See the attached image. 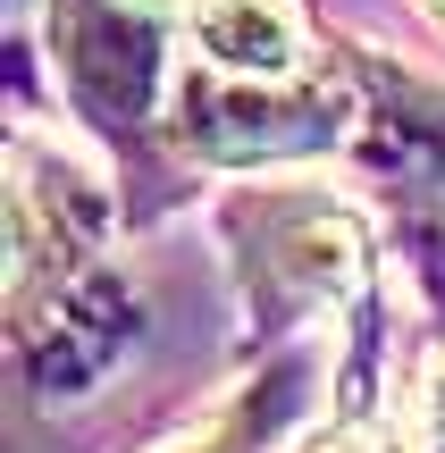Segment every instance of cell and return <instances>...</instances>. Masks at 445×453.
I'll list each match as a JSON object with an SVG mask.
<instances>
[{"mask_svg": "<svg viewBox=\"0 0 445 453\" xmlns=\"http://www.w3.org/2000/svg\"><path fill=\"white\" fill-rule=\"evenodd\" d=\"M219 235H227V269L244 286L252 327H269V336L319 319V311H345L370 277V219L336 194H311V185L227 194Z\"/></svg>", "mask_w": 445, "mask_h": 453, "instance_id": "6da1fadb", "label": "cell"}, {"mask_svg": "<svg viewBox=\"0 0 445 453\" xmlns=\"http://www.w3.org/2000/svg\"><path fill=\"white\" fill-rule=\"evenodd\" d=\"M59 26V93L84 134L118 151V168L143 185L151 151L168 143V50H177L185 9L177 0H50Z\"/></svg>", "mask_w": 445, "mask_h": 453, "instance_id": "7a4b0ae2", "label": "cell"}, {"mask_svg": "<svg viewBox=\"0 0 445 453\" xmlns=\"http://www.w3.org/2000/svg\"><path fill=\"white\" fill-rule=\"evenodd\" d=\"M185 59L244 84H303L319 76V26L303 0H185Z\"/></svg>", "mask_w": 445, "mask_h": 453, "instance_id": "3957f363", "label": "cell"}, {"mask_svg": "<svg viewBox=\"0 0 445 453\" xmlns=\"http://www.w3.org/2000/svg\"><path fill=\"white\" fill-rule=\"evenodd\" d=\"M303 378H311V353H278L261 378H244V387L211 411V420H185L177 437H160L151 453H261L286 420H295Z\"/></svg>", "mask_w": 445, "mask_h": 453, "instance_id": "277c9868", "label": "cell"}, {"mask_svg": "<svg viewBox=\"0 0 445 453\" xmlns=\"http://www.w3.org/2000/svg\"><path fill=\"white\" fill-rule=\"evenodd\" d=\"M295 453H395V428L387 420H336V428H319V437H303Z\"/></svg>", "mask_w": 445, "mask_h": 453, "instance_id": "5b68a950", "label": "cell"}, {"mask_svg": "<svg viewBox=\"0 0 445 453\" xmlns=\"http://www.w3.org/2000/svg\"><path fill=\"white\" fill-rule=\"evenodd\" d=\"M412 445H420V453H445V353H437V370L420 378V403H412Z\"/></svg>", "mask_w": 445, "mask_h": 453, "instance_id": "8992f818", "label": "cell"}, {"mask_svg": "<svg viewBox=\"0 0 445 453\" xmlns=\"http://www.w3.org/2000/svg\"><path fill=\"white\" fill-rule=\"evenodd\" d=\"M420 9H429V17H437V26H445V0H420Z\"/></svg>", "mask_w": 445, "mask_h": 453, "instance_id": "52a82bcc", "label": "cell"}]
</instances>
